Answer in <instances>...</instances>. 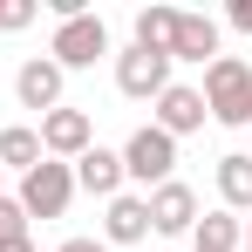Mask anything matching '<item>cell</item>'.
Masks as SVG:
<instances>
[{"mask_svg":"<svg viewBox=\"0 0 252 252\" xmlns=\"http://www.w3.org/2000/svg\"><path fill=\"white\" fill-rule=\"evenodd\" d=\"M157 129H164L170 143L191 136V129H205V95H198L191 82H170L164 95H157Z\"/></svg>","mask_w":252,"mask_h":252,"instance_id":"obj_11","label":"cell"},{"mask_svg":"<svg viewBox=\"0 0 252 252\" xmlns=\"http://www.w3.org/2000/svg\"><path fill=\"white\" fill-rule=\"evenodd\" d=\"M170 62H218V21L211 14H177V34H170Z\"/></svg>","mask_w":252,"mask_h":252,"instance_id":"obj_12","label":"cell"},{"mask_svg":"<svg viewBox=\"0 0 252 252\" xmlns=\"http://www.w3.org/2000/svg\"><path fill=\"white\" fill-rule=\"evenodd\" d=\"M205 116L211 123H225V129H246L252 123V68L239 62V55H218L205 68Z\"/></svg>","mask_w":252,"mask_h":252,"instance_id":"obj_1","label":"cell"},{"mask_svg":"<svg viewBox=\"0 0 252 252\" xmlns=\"http://www.w3.org/2000/svg\"><path fill=\"white\" fill-rule=\"evenodd\" d=\"M129 34H136V48H150V55H170V34H177V7H136Z\"/></svg>","mask_w":252,"mask_h":252,"instance_id":"obj_14","label":"cell"},{"mask_svg":"<svg viewBox=\"0 0 252 252\" xmlns=\"http://www.w3.org/2000/svg\"><path fill=\"white\" fill-rule=\"evenodd\" d=\"M0 252H34V239H28V232H14V239H0Z\"/></svg>","mask_w":252,"mask_h":252,"instance_id":"obj_21","label":"cell"},{"mask_svg":"<svg viewBox=\"0 0 252 252\" xmlns=\"http://www.w3.org/2000/svg\"><path fill=\"white\" fill-rule=\"evenodd\" d=\"M0 164H14L21 177H28V170L41 164V129H21V123L0 129Z\"/></svg>","mask_w":252,"mask_h":252,"instance_id":"obj_16","label":"cell"},{"mask_svg":"<svg viewBox=\"0 0 252 252\" xmlns=\"http://www.w3.org/2000/svg\"><path fill=\"white\" fill-rule=\"evenodd\" d=\"M191 225H198V191H191V184H177V177H170V184H157V191H150V232L184 239Z\"/></svg>","mask_w":252,"mask_h":252,"instance_id":"obj_7","label":"cell"},{"mask_svg":"<svg viewBox=\"0 0 252 252\" xmlns=\"http://www.w3.org/2000/svg\"><path fill=\"white\" fill-rule=\"evenodd\" d=\"M170 164H177V143H170L157 123H143V129L123 143V177L143 184V198H150L157 184H170Z\"/></svg>","mask_w":252,"mask_h":252,"instance_id":"obj_3","label":"cell"},{"mask_svg":"<svg viewBox=\"0 0 252 252\" xmlns=\"http://www.w3.org/2000/svg\"><path fill=\"white\" fill-rule=\"evenodd\" d=\"M34 14H41L34 0H0V34H21V28H28Z\"/></svg>","mask_w":252,"mask_h":252,"instance_id":"obj_17","label":"cell"},{"mask_svg":"<svg viewBox=\"0 0 252 252\" xmlns=\"http://www.w3.org/2000/svg\"><path fill=\"white\" fill-rule=\"evenodd\" d=\"M89 143H95V123H89V109H48L41 116V157H55V164H75Z\"/></svg>","mask_w":252,"mask_h":252,"instance_id":"obj_6","label":"cell"},{"mask_svg":"<svg viewBox=\"0 0 252 252\" xmlns=\"http://www.w3.org/2000/svg\"><path fill=\"white\" fill-rule=\"evenodd\" d=\"M68 170H75V191H89V198H123V150L89 143Z\"/></svg>","mask_w":252,"mask_h":252,"instance_id":"obj_8","label":"cell"},{"mask_svg":"<svg viewBox=\"0 0 252 252\" xmlns=\"http://www.w3.org/2000/svg\"><path fill=\"white\" fill-rule=\"evenodd\" d=\"M191 252H239V218L232 211H205L191 225Z\"/></svg>","mask_w":252,"mask_h":252,"instance_id":"obj_15","label":"cell"},{"mask_svg":"<svg viewBox=\"0 0 252 252\" xmlns=\"http://www.w3.org/2000/svg\"><path fill=\"white\" fill-rule=\"evenodd\" d=\"M62 82H68V75H62L48 55H34V62H21L14 95H21V109H41V116H48V109H62Z\"/></svg>","mask_w":252,"mask_h":252,"instance_id":"obj_10","label":"cell"},{"mask_svg":"<svg viewBox=\"0 0 252 252\" xmlns=\"http://www.w3.org/2000/svg\"><path fill=\"white\" fill-rule=\"evenodd\" d=\"M136 239H150V198H136V191H123V198H109V211H102V246H136Z\"/></svg>","mask_w":252,"mask_h":252,"instance_id":"obj_9","label":"cell"},{"mask_svg":"<svg viewBox=\"0 0 252 252\" xmlns=\"http://www.w3.org/2000/svg\"><path fill=\"white\" fill-rule=\"evenodd\" d=\"M218 198H225V211H252V150L218 157Z\"/></svg>","mask_w":252,"mask_h":252,"instance_id":"obj_13","label":"cell"},{"mask_svg":"<svg viewBox=\"0 0 252 252\" xmlns=\"http://www.w3.org/2000/svg\"><path fill=\"white\" fill-rule=\"evenodd\" d=\"M225 21H232L239 34H252V0H232V7H225Z\"/></svg>","mask_w":252,"mask_h":252,"instance_id":"obj_19","label":"cell"},{"mask_svg":"<svg viewBox=\"0 0 252 252\" xmlns=\"http://www.w3.org/2000/svg\"><path fill=\"white\" fill-rule=\"evenodd\" d=\"M14 198H21V211H28V218H62V211H68V198H75V170L55 164V157H41V164L21 177V191H14Z\"/></svg>","mask_w":252,"mask_h":252,"instance_id":"obj_4","label":"cell"},{"mask_svg":"<svg viewBox=\"0 0 252 252\" xmlns=\"http://www.w3.org/2000/svg\"><path fill=\"white\" fill-rule=\"evenodd\" d=\"M109 55V28H102V14H75V21H62L55 28V41H48V62L68 75V68H95Z\"/></svg>","mask_w":252,"mask_h":252,"instance_id":"obj_2","label":"cell"},{"mask_svg":"<svg viewBox=\"0 0 252 252\" xmlns=\"http://www.w3.org/2000/svg\"><path fill=\"white\" fill-rule=\"evenodd\" d=\"M62 252H109L102 239H62Z\"/></svg>","mask_w":252,"mask_h":252,"instance_id":"obj_20","label":"cell"},{"mask_svg":"<svg viewBox=\"0 0 252 252\" xmlns=\"http://www.w3.org/2000/svg\"><path fill=\"white\" fill-rule=\"evenodd\" d=\"M14 232H28V211H21V198L0 191V239H14Z\"/></svg>","mask_w":252,"mask_h":252,"instance_id":"obj_18","label":"cell"},{"mask_svg":"<svg viewBox=\"0 0 252 252\" xmlns=\"http://www.w3.org/2000/svg\"><path fill=\"white\" fill-rule=\"evenodd\" d=\"M246 252H252V225H246Z\"/></svg>","mask_w":252,"mask_h":252,"instance_id":"obj_22","label":"cell"},{"mask_svg":"<svg viewBox=\"0 0 252 252\" xmlns=\"http://www.w3.org/2000/svg\"><path fill=\"white\" fill-rule=\"evenodd\" d=\"M116 89H123L129 102H157L170 89V55H150V48L129 41L123 55H116Z\"/></svg>","mask_w":252,"mask_h":252,"instance_id":"obj_5","label":"cell"}]
</instances>
